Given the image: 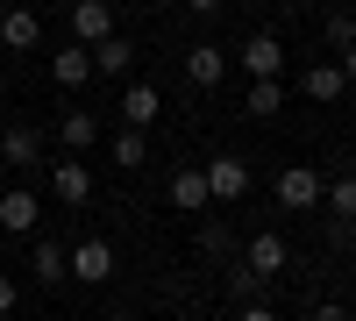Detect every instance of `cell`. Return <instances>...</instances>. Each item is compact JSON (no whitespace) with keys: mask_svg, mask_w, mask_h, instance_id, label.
<instances>
[{"mask_svg":"<svg viewBox=\"0 0 356 321\" xmlns=\"http://www.w3.org/2000/svg\"><path fill=\"white\" fill-rule=\"evenodd\" d=\"M321 186H328V179H321L314 164H285V171H278V208H292V214L321 208Z\"/></svg>","mask_w":356,"mask_h":321,"instance_id":"obj_1","label":"cell"},{"mask_svg":"<svg viewBox=\"0 0 356 321\" xmlns=\"http://www.w3.org/2000/svg\"><path fill=\"white\" fill-rule=\"evenodd\" d=\"M43 43V15L36 8H8L0 15V50H36Z\"/></svg>","mask_w":356,"mask_h":321,"instance_id":"obj_2","label":"cell"},{"mask_svg":"<svg viewBox=\"0 0 356 321\" xmlns=\"http://www.w3.org/2000/svg\"><path fill=\"white\" fill-rule=\"evenodd\" d=\"M285 257H292V250H285V236H271V228L243 243V265H250L257 279H278V272H285Z\"/></svg>","mask_w":356,"mask_h":321,"instance_id":"obj_3","label":"cell"},{"mask_svg":"<svg viewBox=\"0 0 356 321\" xmlns=\"http://www.w3.org/2000/svg\"><path fill=\"white\" fill-rule=\"evenodd\" d=\"M65 265H72V279H93V285H100V279H114V250H107L100 236H86L79 250H65Z\"/></svg>","mask_w":356,"mask_h":321,"instance_id":"obj_4","label":"cell"},{"mask_svg":"<svg viewBox=\"0 0 356 321\" xmlns=\"http://www.w3.org/2000/svg\"><path fill=\"white\" fill-rule=\"evenodd\" d=\"M36 221H43V200H36V193H22V186L0 193V228H8V236H29Z\"/></svg>","mask_w":356,"mask_h":321,"instance_id":"obj_5","label":"cell"},{"mask_svg":"<svg viewBox=\"0 0 356 321\" xmlns=\"http://www.w3.org/2000/svg\"><path fill=\"white\" fill-rule=\"evenodd\" d=\"M72 36H79V43L114 36V8H107V0H72Z\"/></svg>","mask_w":356,"mask_h":321,"instance_id":"obj_6","label":"cell"},{"mask_svg":"<svg viewBox=\"0 0 356 321\" xmlns=\"http://www.w3.org/2000/svg\"><path fill=\"white\" fill-rule=\"evenodd\" d=\"M157 114H164V100H157V86H143V79H136L129 93H122V122L150 136V129H157Z\"/></svg>","mask_w":356,"mask_h":321,"instance_id":"obj_7","label":"cell"},{"mask_svg":"<svg viewBox=\"0 0 356 321\" xmlns=\"http://www.w3.org/2000/svg\"><path fill=\"white\" fill-rule=\"evenodd\" d=\"M207 193H214V200H243L250 193V164L243 157H214V164H207Z\"/></svg>","mask_w":356,"mask_h":321,"instance_id":"obj_8","label":"cell"},{"mask_svg":"<svg viewBox=\"0 0 356 321\" xmlns=\"http://www.w3.org/2000/svg\"><path fill=\"white\" fill-rule=\"evenodd\" d=\"M278 65H285V43L271 36V29L243 43V72H250V79H278Z\"/></svg>","mask_w":356,"mask_h":321,"instance_id":"obj_9","label":"cell"},{"mask_svg":"<svg viewBox=\"0 0 356 321\" xmlns=\"http://www.w3.org/2000/svg\"><path fill=\"white\" fill-rule=\"evenodd\" d=\"M50 193L65 200V208H86V200H93V171L86 164H50Z\"/></svg>","mask_w":356,"mask_h":321,"instance_id":"obj_10","label":"cell"},{"mask_svg":"<svg viewBox=\"0 0 356 321\" xmlns=\"http://www.w3.org/2000/svg\"><path fill=\"white\" fill-rule=\"evenodd\" d=\"M86 50H93V72H100V79H122V72L136 65V43H129V36H100V43H86Z\"/></svg>","mask_w":356,"mask_h":321,"instance_id":"obj_11","label":"cell"},{"mask_svg":"<svg viewBox=\"0 0 356 321\" xmlns=\"http://www.w3.org/2000/svg\"><path fill=\"white\" fill-rule=\"evenodd\" d=\"M300 86H307L314 100H342V93H349V72L335 65V57H321V65H307V79H300Z\"/></svg>","mask_w":356,"mask_h":321,"instance_id":"obj_12","label":"cell"},{"mask_svg":"<svg viewBox=\"0 0 356 321\" xmlns=\"http://www.w3.org/2000/svg\"><path fill=\"white\" fill-rule=\"evenodd\" d=\"M186 79H193V86H221V79H228V57H221L214 43H193V50H186Z\"/></svg>","mask_w":356,"mask_h":321,"instance_id":"obj_13","label":"cell"},{"mask_svg":"<svg viewBox=\"0 0 356 321\" xmlns=\"http://www.w3.org/2000/svg\"><path fill=\"white\" fill-rule=\"evenodd\" d=\"M50 79H57V86H86V79H93V50H86V43L57 50V57H50Z\"/></svg>","mask_w":356,"mask_h":321,"instance_id":"obj_14","label":"cell"},{"mask_svg":"<svg viewBox=\"0 0 356 321\" xmlns=\"http://www.w3.org/2000/svg\"><path fill=\"white\" fill-rule=\"evenodd\" d=\"M207 200H214V193H207V164H193V171H178V179H171V208H186V214H200Z\"/></svg>","mask_w":356,"mask_h":321,"instance_id":"obj_15","label":"cell"},{"mask_svg":"<svg viewBox=\"0 0 356 321\" xmlns=\"http://www.w3.org/2000/svg\"><path fill=\"white\" fill-rule=\"evenodd\" d=\"M57 136H65V150H93V143H100V122H93L86 107H72L65 122H57Z\"/></svg>","mask_w":356,"mask_h":321,"instance_id":"obj_16","label":"cell"},{"mask_svg":"<svg viewBox=\"0 0 356 321\" xmlns=\"http://www.w3.org/2000/svg\"><path fill=\"white\" fill-rule=\"evenodd\" d=\"M0 157H8V164H36V157H43V136H36V129H22V122H15L8 136H0Z\"/></svg>","mask_w":356,"mask_h":321,"instance_id":"obj_17","label":"cell"},{"mask_svg":"<svg viewBox=\"0 0 356 321\" xmlns=\"http://www.w3.org/2000/svg\"><path fill=\"white\" fill-rule=\"evenodd\" d=\"M29 272H36V279H43V285H65V279H72V265H65V250H57V243H50V236H43V243H36V257H29Z\"/></svg>","mask_w":356,"mask_h":321,"instance_id":"obj_18","label":"cell"},{"mask_svg":"<svg viewBox=\"0 0 356 321\" xmlns=\"http://www.w3.org/2000/svg\"><path fill=\"white\" fill-rule=\"evenodd\" d=\"M321 200H328V214H335V221H356V171L328 179V186H321Z\"/></svg>","mask_w":356,"mask_h":321,"instance_id":"obj_19","label":"cell"},{"mask_svg":"<svg viewBox=\"0 0 356 321\" xmlns=\"http://www.w3.org/2000/svg\"><path fill=\"white\" fill-rule=\"evenodd\" d=\"M243 107L257 114V122H271V114L285 107V86H278V79H250V100H243Z\"/></svg>","mask_w":356,"mask_h":321,"instance_id":"obj_20","label":"cell"},{"mask_svg":"<svg viewBox=\"0 0 356 321\" xmlns=\"http://www.w3.org/2000/svg\"><path fill=\"white\" fill-rule=\"evenodd\" d=\"M114 164H122V171L150 164V136H143V129H122V136H114Z\"/></svg>","mask_w":356,"mask_h":321,"instance_id":"obj_21","label":"cell"},{"mask_svg":"<svg viewBox=\"0 0 356 321\" xmlns=\"http://www.w3.org/2000/svg\"><path fill=\"white\" fill-rule=\"evenodd\" d=\"M200 250L207 257H235V228L228 221H200Z\"/></svg>","mask_w":356,"mask_h":321,"instance_id":"obj_22","label":"cell"},{"mask_svg":"<svg viewBox=\"0 0 356 321\" xmlns=\"http://www.w3.org/2000/svg\"><path fill=\"white\" fill-rule=\"evenodd\" d=\"M228 293H235V300H243V307H250V300L264 293V279H257V272L243 265V257H235V265H228Z\"/></svg>","mask_w":356,"mask_h":321,"instance_id":"obj_23","label":"cell"},{"mask_svg":"<svg viewBox=\"0 0 356 321\" xmlns=\"http://www.w3.org/2000/svg\"><path fill=\"white\" fill-rule=\"evenodd\" d=\"M328 43H335V50H349V43H356V15H342V8L328 15Z\"/></svg>","mask_w":356,"mask_h":321,"instance_id":"obj_24","label":"cell"},{"mask_svg":"<svg viewBox=\"0 0 356 321\" xmlns=\"http://www.w3.org/2000/svg\"><path fill=\"white\" fill-rule=\"evenodd\" d=\"M314 321H349V307H342V300H321V307H314Z\"/></svg>","mask_w":356,"mask_h":321,"instance_id":"obj_25","label":"cell"},{"mask_svg":"<svg viewBox=\"0 0 356 321\" xmlns=\"http://www.w3.org/2000/svg\"><path fill=\"white\" fill-rule=\"evenodd\" d=\"M235 321H278V314H271V307H264V300H250V307H243V314H235Z\"/></svg>","mask_w":356,"mask_h":321,"instance_id":"obj_26","label":"cell"},{"mask_svg":"<svg viewBox=\"0 0 356 321\" xmlns=\"http://www.w3.org/2000/svg\"><path fill=\"white\" fill-rule=\"evenodd\" d=\"M0 314H15V279H0Z\"/></svg>","mask_w":356,"mask_h":321,"instance_id":"obj_27","label":"cell"},{"mask_svg":"<svg viewBox=\"0 0 356 321\" xmlns=\"http://www.w3.org/2000/svg\"><path fill=\"white\" fill-rule=\"evenodd\" d=\"M186 8H193V15H214V8H221V0H186Z\"/></svg>","mask_w":356,"mask_h":321,"instance_id":"obj_28","label":"cell"},{"mask_svg":"<svg viewBox=\"0 0 356 321\" xmlns=\"http://www.w3.org/2000/svg\"><path fill=\"white\" fill-rule=\"evenodd\" d=\"M342 72H349V79H356V43H349V50H342Z\"/></svg>","mask_w":356,"mask_h":321,"instance_id":"obj_29","label":"cell"},{"mask_svg":"<svg viewBox=\"0 0 356 321\" xmlns=\"http://www.w3.org/2000/svg\"><path fill=\"white\" fill-rule=\"evenodd\" d=\"M107 321H136V314H107Z\"/></svg>","mask_w":356,"mask_h":321,"instance_id":"obj_30","label":"cell"},{"mask_svg":"<svg viewBox=\"0 0 356 321\" xmlns=\"http://www.w3.org/2000/svg\"><path fill=\"white\" fill-rule=\"evenodd\" d=\"M0 321H15V314H0Z\"/></svg>","mask_w":356,"mask_h":321,"instance_id":"obj_31","label":"cell"}]
</instances>
